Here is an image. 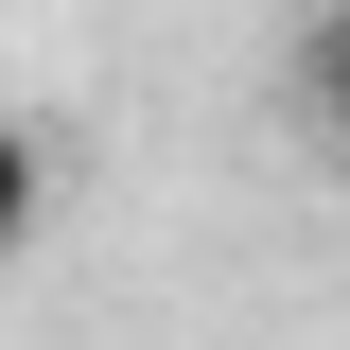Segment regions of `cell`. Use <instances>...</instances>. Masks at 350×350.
Instances as JSON below:
<instances>
[{"instance_id":"6da1fadb","label":"cell","mask_w":350,"mask_h":350,"mask_svg":"<svg viewBox=\"0 0 350 350\" xmlns=\"http://www.w3.org/2000/svg\"><path fill=\"white\" fill-rule=\"evenodd\" d=\"M36 211H53V140L18 123V105H0V262L36 245Z\"/></svg>"},{"instance_id":"7a4b0ae2","label":"cell","mask_w":350,"mask_h":350,"mask_svg":"<svg viewBox=\"0 0 350 350\" xmlns=\"http://www.w3.org/2000/svg\"><path fill=\"white\" fill-rule=\"evenodd\" d=\"M315 123H333V158H350V18L315 36Z\"/></svg>"}]
</instances>
